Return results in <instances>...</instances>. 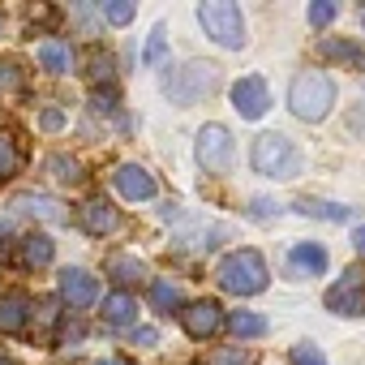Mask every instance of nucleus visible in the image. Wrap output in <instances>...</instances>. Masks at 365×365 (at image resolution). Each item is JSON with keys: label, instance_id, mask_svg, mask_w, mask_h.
Listing matches in <instances>:
<instances>
[{"label": "nucleus", "instance_id": "obj_1", "mask_svg": "<svg viewBox=\"0 0 365 365\" xmlns=\"http://www.w3.org/2000/svg\"><path fill=\"white\" fill-rule=\"evenodd\" d=\"M250 163H254V172H262L271 180H292L301 172L305 155H301V146L288 133H258L254 150H250Z\"/></svg>", "mask_w": 365, "mask_h": 365}, {"label": "nucleus", "instance_id": "obj_2", "mask_svg": "<svg viewBox=\"0 0 365 365\" xmlns=\"http://www.w3.org/2000/svg\"><path fill=\"white\" fill-rule=\"evenodd\" d=\"M215 279H220V288L232 292V297H258V292L267 288V258H262L258 250H232V254L220 262Z\"/></svg>", "mask_w": 365, "mask_h": 365}, {"label": "nucleus", "instance_id": "obj_3", "mask_svg": "<svg viewBox=\"0 0 365 365\" xmlns=\"http://www.w3.org/2000/svg\"><path fill=\"white\" fill-rule=\"evenodd\" d=\"M215 82H220V69L211 61H190V65H180V69H172L163 78V95L176 108H194L215 91Z\"/></svg>", "mask_w": 365, "mask_h": 365}, {"label": "nucleus", "instance_id": "obj_4", "mask_svg": "<svg viewBox=\"0 0 365 365\" xmlns=\"http://www.w3.org/2000/svg\"><path fill=\"white\" fill-rule=\"evenodd\" d=\"M331 103H335V86H331V78H327L322 69H305V73L292 78V86H288V108H292V116H301V120H322V116L331 112Z\"/></svg>", "mask_w": 365, "mask_h": 365}, {"label": "nucleus", "instance_id": "obj_5", "mask_svg": "<svg viewBox=\"0 0 365 365\" xmlns=\"http://www.w3.org/2000/svg\"><path fill=\"white\" fill-rule=\"evenodd\" d=\"M198 22H202L207 39H215L220 48H228V52L245 48V14L232 5V0H202Z\"/></svg>", "mask_w": 365, "mask_h": 365}, {"label": "nucleus", "instance_id": "obj_6", "mask_svg": "<svg viewBox=\"0 0 365 365\" xmlns=\"http://www.w3.org/2000/svg\"><path fill=\"white\" fill-rule=\"evenodd\" d=\"M198 163L211 172V176H224L228 168H232V155H237V142H232V133L224 129V125H202L198 129Z\"/></svg>", "mask_w": 365, "mask_h": 365}, {"label": "nucleus", "instance_id": "obj_7", "mask_svg": "<svg viewBox=\"0 0 365 365\" xmlns=\"http://www.w3.org/2000/svg\"><path fill=\"white\" fill-rule=\"evenodd\" d=\"M232 108L241 112V120H258V116L271 108V91H267V82H262L258 73L241 78V82L232 86Z\"/></svg>", "mask_w": 365, "mask_h": 365}, {"label": "nucleus", "instance_id": "obj_8", "mask_svg": "<svg viewBox=\"0 0 365 365\" xmlns=\"http://www.w3.org/2000/svg\"><path fill=\"white\" fill-rule=\"evenodd\" d=\"M61 297H65L69 309H91V305L99 301V284H95L91 271H82V267H65V271H61Z\"/></svg>", "mask_w": 365, "mask_h": 365}, {"label": "nucleus", "instance_id": "obj_9", "mask_svg": "<svg viewBox=\"0 0 365 365\" xmlns=\"http://www.w3.org/2000/svg\"><path fill=\"white\" fill-rule=\"evenodd\" d=\"M78 224H82L86 237H112L120 228V211L108 198H91V202L78 207Z\"/></svg>", "mask_w": 365, "mask_h": 365}, {"label": "nucleus", "instance_id": "obj_10", "mask_svg": "<svg viewBox=\"0 0 365 365\" xmlns=\"http://www.w3.org/2000/svg\"><path fill=\"white\" fill-rule=\"evenodd\" d=\"M361 271H344V279L335 288H327V309L331 314H348V318H361L365 314V292H361Z\"/></svg>", "mask_w": 365, "mask_h": 365}, {"label": "nucleus", "instance_id": "obj_11", "mask_svg": "<svg viewBox=\"0 0 365 365\" xmlns=\"http://www.w3.org/2000/svg\"><path fill=\"white\" fill-rule=\"evenodd\" d=\"M112 180H116V190L129 198V202H146V198H155V176L142 168V163H120L116 172H112Z\"/></svg>", "mask_w": 365, "mask_h": 365}, {"label": "nucleus", "instance_id": "obj_12", "mask_svg": "<svg viewBox=\"0 0 365 365\" xmlns=\"http://www.w3.org/2000/svg\"><path fill=\"white\" fill-rule=\"evenodd\" d=\"M180 322H185V331H190L194 339H211V335L224 327V314H220L215 301H194V305L180 309Z\"/></svg>", "mask_w": 365, "mask_h": 365}, {"label": "nucleus", "instance_id": "obj_13", "mask_svg": "<svg viewBox=\"0 0 365 365\" xmlns=\"http://www.w3.org/2000/svg\"><path fill=\"white\" fill-rule=\"evenodd\" d=\"M31 318V297L26 292H0V335H18Z\"/></svg>", "mask_w": 365, "mask_h": 365}, {"label": "nucleus", "instance_id": "obj_14", "mask_svg": "<svg viewBox=\"0 0 365 365\" xmlns=\"http://www.w3.org/2000/svg\"><path fill=\"white\" fill-rule=\"evenodd\" d=\"M288 271H292L297 279H301V275H322V271H327V250L314 245V241L292 245V250H288Z\"/></svg>", "mask_w": 365, "mask_h": 365}, {"label": "nucleus", "instance_id": "obj_15", "mask_svg": "<svg viewBox=\"0 0 365 365\" xmlns=\"http://www.w3.org/2000/svg\"><path fill=\"white\" fill-rule=\"evenodd\" d=\"M52 258H56V241L52 237H43V232H31V237H22V267H52Z\"/></svg>", "mask_w": 365, "mask_h": 365}, {"label": "nucleus", "instance_id": "obj_16", "mask_svg": "<svg viewBox=\"0 0 365 365\" xmlns=\"http://www.w3.org/2000/svg\"><path fill=\"white\" fill-rule=\"evenodd\" d=\"M35 56H39V65H43L48 73H69V65H73V52H69V43H61V39H43V43L35 48Z\"/></svg>", "mask_w": 365, "mask_h": 365}, {"label": "nucleus", "instance_id": "obj_17", "mask_svg": "<svg viewBox=\"0 0 365 365\" xmlns=\"http://www.w3.org/2000/svg\"><path fill=\"white\" fill-rule=\"evenodd\" d=\"M103 322H112V327H129V322H138V301H133L129 292H112V297H103Z\"/></svg>", "mask_w": 365, "mask_h": 365}, {"label": "nucleus", "instance_id": "obj_18", "mask_svg": "<svg viewBox=\"0 0 365 365\" xmlns=\"http://www.w3.org/2000/svg\"><path fill=\"white\" fill-rule=\"evenodd\" d=\"M18 211L39 215V220H48V224H61V220H65L61 202H56V198H48V194H26V198H18Z\"/></svg>", "mask_w": 365, "mask_h": 365}, {"label": "nucleus", "instance_id": "obj_19", "mask_svg": "<svg viewBox=\"0 0 365 365\" xmlns=\"http://www.w3.org/2000/svg\"><path fill=\"white\" fill-rule=\"evenodd\" d=\"M108 275H112L116 284H138V279L146 275V267H142L138 254H112V258H108Z\"/></svg>", "mask_w": 365, "mask_h": 365}, {"label": "nucleus", "instance_id": "obj_20", "mask_svg": "<svg viewBox=\"0 0 365 365\" xmlns=\"http://www.w3.org/2000/svg\"><path fill=\"white\" fill-rule=\"evenodd\" d=\"M22 168V150H18V138L14 133H0V185L14 180Z\"/></svg>", "mask_w": 365, "mask_h": 365}, {"label": "nucleus", "instance_id": "obj_21", "mask_svg": "<svg viewBox=\"0 0 365 365\" xmlns=\"http://www.w3.org/2000/svg\"><path fill=\"white\" fill-rule=\"evenodd\" d=\"M228 331H232L237 339H258V335H267V318H258V314H250V309H237V314L228 318Z\"/></svg>", "mask_w": 365, "mask_h": 365}, {"label": "nucleus", "instance_id": "obj_22", "mask_svg": "<svg viewBox=\"0 0 365 365\" xmlns=\"http://www.w3.org/2000/svg\"><path fill=\"white\" fill-rule=\"evenodd\" d=\"M48 168H52V176L61 180V185H82V176H86V172H82V163H78V159H69V155H52V159H48Z\"/></svg>", "mask_w": 365, "mask_h": 365}, {"label": "nucleus", "instance_id": "obj_23", "mask_svg": "<svg viewBox=\"0 0 365 365\" xmlns=\"http://www.w3.org/2000/svg\"><path fill=\"white\" fill-rule=\"evenodd\" d=\"M150 305H155L159 314H172V309L180 305V292H176V284H168V279H155V284H150Z\"/></svg>", "mask_w": 365, "mask_h": 365}, {"label": "nucleus", "instance_id": "obj_24", "mask_svg": "<svg viewBox=\"0 0 365 365\" xmlns=\"http://www.w3.org/2000/svg\"><path fill=\"white\" fill-rule=\"evenodd\" d=\"M297 211H301V215L331 220V224H339V220H348V215H352V207H335V202H297Z\"/></svg>", "mask_w": 365, "mask_h": 365}, {"label": "nucleus", "instance_id": "obj_25", "mask_svg": "<svg viewBox=\"0 0 365 365\" xmlns=\"http://www.w3.org/2000/svg\"><path fill=\"white\" fill-rule=\"evenodd\" d=\"M99 14H103V18H108L112 26H129L138 9L129 5V0H103V5H99Z\"/></svg>", "mask_w": 365, "mask_h": 365}, {"label": "nucleus", "instance_id": "obj_26", "mask_svg": "<svg viewBox=\"0 0 365 365\" xmlns=\"http://www.w3.org/2000/svg\"><path fill=\"white\" fill-rule=\"evenodd\" d=\"M163 48H168V31H163V26H155V31H150V39H146L142 65H146V69H155V65H159V56H163Z\"/></svg>", "mask_w": 365, "mask_h": 365}, {"label": "nucleus", "instance_id": "obj_27", "mask_svg": "<svg viewBox=\"0 0 365 365\" xmlns=\"http://www.w3.org/2000/svg\"><path fill=\"white\" fill-rule=\"evenodd\" d=\"M86 65H91V69H86L91 82H112V56H108V52H91Z\"/></svg>", "mask_w": 365, "mask_h": 365}, {"label": "nucleus", "instance_id": "obj_28", "mask_svg": "<svg viewBox=\"0 0 365 365\" xmlns=\"http://www.w3.org/2000/svg\"><path fill=\"white\" fill-rule=\"evenodd\" d=\"M292 365H327V356H322V348H318V344H309V339H305V344H297V348H292Z\"/></svg>", "mask_w": 365, "mask_h": 365}, {"label": "nucleus", "instance_id": "obj_29", "mask_svg": "<svg viewBox=\"0 0 365 365\" xmlns=\"http://www.w3.org/2000/svg\"><path fill=\"white\" fill-rule=\"evenodd\" d=\"M207 365H250V356H245V348H215Z\"/></svg>", "mask_w": 365, "mask_h": 365}, {"label": "nucleus", "instance_id": "obj_30", "mask_svg": "<svg viewBox=\"0 0 365 365\" xmlns=\"http://www.w3.org/2000/svg\"><path fill=\"white\" fill-rule=\"evenodd\" d=\"M331 18H335V5H331V0H318V5H309V26H318V31H322Z\"/></svg>", "mask_w": 365, "mask_h": 365}, {"label": "nucleus", "instance_id": "obj_31", "mask_svg": "<svg viewBox=\"0 0 365 365\" xmlns=\"http://www.w3.org/2000/svg\"><path fill=\"white\" fill-rule=\"evenodd\" d=\"M322 52H327V56H339V61H361V65H365V56H361L352 43H322Z\"/></svg>", "mask_w": 365, "mask_h": 365}, {"label": "nucleus", "instance_id": "obj_32", "mask_svg": "<svg viewBox=\"0 0 365 365\" xmlns=\"http://www.w3.org/2000/svg\"><path fill=\"white\" fill-rule=\"evenodd\" d=\"M133 344L138 348H155L159 344V331L155 327H133Z\"/></svg>", "mask_w": 365, "mask_h": 365}, {"label": "nucleus", "instance_id": "obj_33", "mask_svg": "<svg viewBox=\"0 0 365 365\" xmlns=\"http://www.w3.org/2000/svg\"><path fill=\"white\" fill-rule=\"evenodd\" d=\"M39 125H43V129H61V125H65V112H61V108H48V112L39 116Z\"/></svg>", "mask_w": 365, "mask_h": 365}, {"label": "nucleus", "instance_id": "obj_34", "mask_svg": "<svg viewBox=\"0 0 365 365\" xmlns=\"http://www.w3.org/2000/svg\"><path fill=\"white\" fill-rule=\"evenodd\" d=\"M271 211H279V207H275V202H267V198H254V207H250V215H254V220H267Z\"/></svg>", "mask_w": 365, "mask_h": 365}, {"label": "nucleus", "instance_id": "obj_35", "mask_svg": "<svg viewBox=\"0 0 365 365\" xmlns=\"http://www.w3.org/2000/svg\"><path fill=\"white\" fill-rule=\"evenodd\" d=\"M18 86V73H14V65H0V91H14Z\"/></svg>", "mask_w": 365, "mask_h": 365}, {"label": "nucleus", "instance_id": "obj_36", "mask_svg": "<svg viewBox=\"0 0 365 365\" xmlns=\"http://www.w3.org/2000/svg\"><path fill=\"white\" fill-rule=\"evenodd\" d=\"M352 245H356V254H361V258H365V224H361V228H356V232H352Z\"/></svg>", "mask_w": 365, "mask_h": 365}, {"label": "nucleus", "instance_id": "obj_37", "mask_svg": "<svg viewBox=\"0 0 365 365\" xmlns=\"http://www.w3.org/2000/svg\"><path fill=\"white\" fill-rule=\"evenodd\" d=\"M99 365H129V361H125V356H103Z\"/></svg>", "mask_w": 365, "mask_h": 365}, {"label": "nucleus", "instance_id": "obj_38", "mask_svg": "<svg viewBox=\"0 0 365 365\" xmlns=\"http://www.w3.org/2000/svg\"><path fill=\"white\" fill-rule=\"evenodd\" d=\"M9 232H14V224H9V220H0V237H9Z\"/></svg>", "mask_w": 365, "mask_h": 365}, {"label": "nucleus", "instance_id": "obj_39", "mask_svg": "<svg viewBox=\"0 0 365 365\" xmlns=\"http://www.w3.org/2000/svg\"><path fill=\"white\" fill-rule=\"evenodd\" d=\"M0 365H14V361H9V356H0Z\"/></svg>", "mask_w": 365, "mask_h": 365}, {"label": "nucleus", "instance_id": "obj_40", "mask_svg": "<svg viewBox=\"0 0 365 365\" xmlns=\"http://www.w3.org/2000/svg\"><path fill=\"white\" fill-rule=\"evenodd\" d=\"M361 26H365V5H361Z\"/></svg>", "mask_w": 365, "mask_h": 365}]
</instances>
